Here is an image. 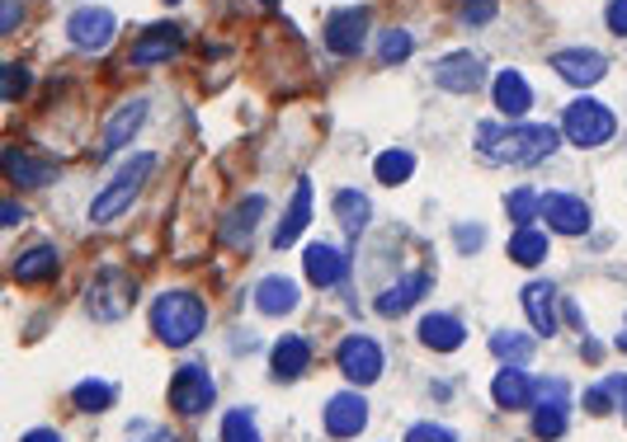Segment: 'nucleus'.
Returning <instances> with one entry per match:
<instances>
[{
  "instance_id": "nucleus-1",
  "label": "nucleus",
  "mask_w": 627,
  "mask_h": 442,
  "mask_svg": "<svg viewBox=\"0 0 627 442\" xmlns=\"http://www.w3.org/2000/svg\"><path fill=\"white\" fill-rule=\"evenodd\" d=\"M557 142H561V132L543 128V123H515V128L481 123L477 128V151L491 165H543L557 151Z\"/></svg>"
},
{
  "instance_id": "nucleus-2",
  "label": "nucleus",
  "mask_w": 627,
  "mask_h": 442,
  "mask_svg": "<svg viewBox=\"0 0 627 442\" xmlns=\"http://www.w3.org/2000/svg\"><path fill=\"white\" fill-rule=\"evenodd\" d=\"M203 320H208V311L193 292H166V297H156V307H151V330L170 349L193 344V339L203 334Z\"/></svg>"
},
{
  "instance_id": "nucleus-3",
  "label": "nucleus",
  "mask_w": 627,
  "mask_h": 442,
  "mask_svg": "<svg viewBox=\"0 0 627 442\" xmlns=\"http://www.w3.org/2000/svg\"><path fill=\"white\" fill-rule=\"evenodd\" d=\"M151 170H156V155H132L128 165H123L119 174H113V184L90 203V221L109 227L113 217H123V212L137 203V193H142V184L151 179Z\"/></svg>"
},
{
  "instance_id": "nucleus-4",
  "label": "nucleus",
  "mask_w": 627,
  "mask_h": 442,
  "mask_svg": "<svg viewBox=\"0 0 627 442\" xmlns=\"http://www.w3.org/2000/svg\"><path fill=\"white\" fill-rule=\"evenodd\" d=\"M561 132L571 147L595 151L618 132V123H614L609 104H599V99H576V104H566V113H561Z\"/></svg>"
},
{
  "instance_id": "nucleus-5",
  "label": "nucleus",
  "mask_w": 627,
  "mask_h": 442,
  "mask_svg": "<svg viewBox=\"0 0 627 442\" xmlns=\"http://www.w3.org/2000/svg\"><path fill=\"white\" fill-rule=\"evenodd\" d=\"M132 297H137V288H132V278L123 269H100L90 292H86V307H90L94 320H123L128 307H132Z\"/></svg>"
},
{
  "instance_id": "nucleus-6",
  "label": "nucleus",
  "mask_w": 627,
  "mask_h": 442,
  "mask_svg": "<svg viewBox=\"0 0 627 442\" xmlns=\"http://www.w3.org/2000/svg\"><path fill=\"white\" fill-rule=\"evenodd\" d=\"M336 363H340V372L355 381V386H368V381H378L382 376V344L378 339H368V334H349L345 344L336 349Z\"/></svg>"
},
{
  "instance_id": "nucleus-7",
  "label": "nucleus",
  "mask_w": 627,
  "mask_h": 442,
  "mask_svg": "<svg viewBox=\"0 0 627 442\" xmlns=\"http://www.w3.org/2000/svg\"><path fill=\"white\" fill-rule=\"evenodd\" d=\"M170 410H175V414H185V419L212 410V381H208V372H203L199 363L175 368V381H170Z\"/></svg>"
},
{
  "instance_id": "nucleus-8",
  "label": "nucleus",
  "mask_w": 627,
  "mask_h": 442,
  "mask_svg": "<svg viewBox=\"0 0 627 442\" xmlns=\"http://www.w3.org/2000/svg\"><path fill=\"white\" fill-rule=\"evenodd\" d=\"M553 71L566 80V86H599L604 76H609V57L595 52V48H566L553 57Z\"/></svg>"
},
{
  "instance_id": "nucleus-9",
  "label": "nucleus",
  "mask_w": 627,
  "mask_h": 442,
  "mask_svg": "<svg viewBox=\"0 0 627 442\" xmlns=\"http://www.w3.org/2000/svg\"><path fill=\"white\" fill-rule=\"evenodd\" d=\"M113 33H119V19H113V10H76L67 19V38H71L76 48H86V52L109 48Z\"/></svg>"
},
{
  "instance_id": "nucleus-10",
  "label": "nucleus",
  "mask_w": 627,
  "mask_h": 442,
  "mask_svg": "<svg viewBox=\"0 0 627 442\" xmlns=\"http://www.w3.org/2000/svg\"><path fill=\"white\" fill-rule=\"evenodd\" d=\"M0 170H6V179H10L14 189H48L52 179H57L52 160H38L24 147H6V151H0Z\"/></svg>"
},
{
  "instance_id": "nucleus-11",
  "label": "nucleus",
  "mask_w": 627,
  "mask_h": 442,
  "mask_svg": "<svg viewBox=\"0 0 627 442\" xmlns=\"http://www.w3.org/2000/svg\"><path fill=\"white\" fill-rule=\"evenodd\" d=\"M481 80H486V62H481L477 52H454V57H444V62L435 67V86L439 90H454V94L481 90Z\"/></svg>"
},
{
  "instance_id": "nucleus-12",
  "label": "nucleus",
  "mask_w": 627,
  "mask_h": 442,
  "mask_svg": "<svg viewBox=\"0 0 627 442\" xmlns=\"http://www.w3.org/2000/svg\"><path fill=\"white\" fill-rule=\"evenodd\" d=\"M543 221L557 235H585L590 231V208H585L576 193H547L543 198Z\"/></svg>"
},
{
  "instance_id": "nucleus-13",
  "label": "nucleus",
  "mask_w": 627,
  "mask_h": 442,
  "mask_svg": "<svg viewBox=\"0 0 627 442\" xmlns=\"http://www.w3.org/2000/svg\"><path fill=\"white\" fill-rule=\"evenodd\" d=\"M185 48V33L175 29V24H156V29H147L142 38L132 43V52H128V62L132 67H156V62H170L175 52Z\"/></svg>"
},
{
  "instance_id": "nucleus-14",
  "label": "nucleus",
  "mask_w": 627,
  "mask_h": 442,
  "mask_svg": "<svg viewBox=\"0 0 627 442\" xmlns=\"http://www.w3.org/2000/svg\"><path fill=\"white\" fill-rule=\"evenodd\" d=\"M364 38H368V10H364V6L340 10V14L326 24V48L340 52V57H355V52L364 48Z\"/></svg>"
},
{
  "instance_id": "nucleus-15",
  "label": "nucleus",
  "mask_w": 627,
  "mask_h": 442,
  "mask_svg": "<svg viewBox=\"0 0 627 442\" xmlns=\"http://www.w3.org/2000/svg\"><path fill=\"white\" fill-rule=\"evenodd\" d=\"M147 99H132V104H123V109H113V118L104 123V137H100V151L104 155H113L119 147H128L137 132H142V123H147Z\"/></svg>"
},
{
  "instance_id": "nucleus-16",
  "label": "nucleus",
  "mask_w": 627,
  "mask_h": 442,
  "mask_svg": "<svg viewBox=\"0 0 627 442\" xmlns=\"http://www.w3.org/2000/svg\"><path fill=\"white\" fill-rule=\"evenodd\" d=\"M364 424H368V400L359 391H345L326 405V429L336 438H355V433H364Z\"/></svg>"
},
{
  "instance_id": "nucleus-17",
  "label": "nucleus",
  "mask_w": 627,
  "mask_h": 442,
  "mask_svg": "<svg viewBox=\"0 0 627 442\" xmlns=\"http://www.w3.org/2000/svg\"><path fill=\"white\" fill-rule=\"evenodd\" d=\"M302 269H307V283L311 288H336L340 278L349 273V259L340 250H330V245H307Z\"/></svg>"
},
{
  "instance_id": "nucleus-18",
  "label": "nucleus",
  "mask_w": 627,
  "mask_h": 442,
  "mask_svg": "<svg viewBox=\"0 0 627 442\" xmlns=\"http://www.w3.org/2000/svg\"><path fill=\"white\" fill-rule=\"evenodd\" d=\"M429 292V273H406L401 283H391L387 292H378V315H387V320H397V315H406L410 307H416V301Z\"/></svg>"
},
{
  "instance_id": "nucleus-19",
  "label": "nucleus",
  "mask_w": 627,
  "mask_h": 442,
  "mask_svg": "<svg viewBox=\"0 0 627 442\" xmlns=\"http://www.w3.org/2000/svg\"><path fill=\"white\" fill-rule=\"evenodd\" d=\"M307 363H311V349H307L302 334H283L279 344H273V353H269V372L279 381H298L307 372Z\"/></svg>"
},
{
  "instance_id": "nucleus-20",
  "label": "nucleus",
  "mask_w": 627,
  "mask_h": 442,
  "mask_svg": "<svg viewBox=\"0 0 627 442\" xmlns=\"http://www.w3.org/2000/svg\"><path fill=\"white\" fill-rule=\"evenodd\" d=\"M462 339H467V330H462V320H458V315L435 311V315H425V320H420V344H425V349L454 353V349H462Z\"/></svg>"
},
{
  "instance_id": "nucleus-21",
  "label": "nucleus",
  "mask_w": 627,
  "mask_h": 442,
  "mask_svg": "<svg viewBox=\"0 0 627 442\" xmlns=\"http://www.w3.org/2000/svg\"><path fill=\"white\" fill-rule=\"evenodd\" d=\"M519 301H524V311L538 334H557V288L553 283H528L519 292Z\"/></svg>"
},
{
  "instance_id": "nucleus-22",
  "label": "nucleus",
  "mask_w": 627,
  "mask_h": 442,
  "mask_svg": "<svg viewBox=\"0 0 627 442\" xmlns=\"http://www.w3.org/2000/svg\"><path fill=\"white\" fill-rule=\"evenodd\" d=\"M491 400L500 410H524L528 400H534V376H528L524 368H505V372H496V381H491Z\"/></svg>"
},
{
  "instance_id": "nucleus-23",
  "label": "nucleus",
  "mask_w": 627,
  "mask_h": 442,
  "mask_svg": "<svg viewBox=\"0 0 627 442\" xmlns=\"http://www.w3.org/2000/svg\"><path fill=\"white\" fill-rule=\"evenodd\" d=\"M491 90H496V109L505 118H524L528 109H534V90H528V80L519 71H500Z\"/></svg>"
},
{
  "instance_id": "nucleus-24",
  "label": "nucleus",
  "mask_w": 627,
  "mask_h": 442,
  "mask_svg": "<svg viewBox=\"0 0 627 442\" xmlns=\"http://www.w3.org/2000/svg\"><path fill=\"white\" fill-rule=\"evenodd\" d=\"M311 221V184L302 179L298 189H292V203H288V212H283V221H279V231H273V245L279 250H288L292 240L302 235V227Z\"/></svg>"
},
{
  "instance_id": "nucleus-25",
  "label": "nucleus",
  "mask_w": 627,
  "mask_h": 442,
  "mask_svg": "<svg viewBox=\"0 0 627 442\" xmlns=\"http://www.w3.org/2000/svg\"><path fill=\"white\" fill-rule=\"evenodd\" d=\"M10 273L19 278V283H48V278L57 273V250L52 245H29L14 254Z\"/></svg>"
},
{
  "instance_id": "nucleus-26",
  "label": "nucleus",
  "mask_w": 627,
  "mask_h": 442,
  "mask_svg": "<svg viewBox=\"0 0 627 442\" xmlns=\"http://www.w3.org/2000/svg\"><path fill=\"white\" fill-rule=\"evenodd\" d=\"M255 307L265 315H288L298 307V283H292V278H265V283L255 288Z\"/></svg>"
},
{
  "instance_id": "nucleus-27",
  "label": "nucleus",
  "mask_w": 627,
  "mask_h": 442,
  "mask_svg": "<svg viewBox=\"0 0 627 442\" xmlns=\"http://www.w3.org/2000/svg\"><path fill=\"white\" fill-rule=\"evenodd\" d=\"M255 217H265V198L255 193V198H246V203L237 208V212H227V227H222V240L227 245H246L250 240V231H255Z\"/></svg>"
},
{
  "instance_id": "nucleus-28",
  "label": "nucleus",
  "mask_w": 627,
  "mask_h": 442,
  "mask_svg": "<svg viewBox=\"0 0 627 442\" xmlns=\"http://www.w3.org/2000/svg\"><path fill=\"white\" fill-rule=\"evenodd\" d=\"M491 353L505 368H528L534 363V339L519 334V330H500V334H491Z\"/></svg>"
},
{
  "instance_id": "nucleus-29",
  "label": "nucleus",
  "mask_w": 627,
  "mask_h": 442,
  "mask_svg": "<svg viewBox=\"0 0 627 442\" xmlns=\"http://www.w3.org/2000/svg\"><path fill=\"white\" fill-rule=\"evenodd\" d=\"M336 221H345L349 235H364V227L374 221V208H368V198L359 189H340L336 193Z\"/></svg>"
},
{
  "instance_id": "nucleus-30",
  "label": "nucleus",
  "mask_w": 627,
  "mask_h": 442,
  "mask_svg": "<svg viewBox=\"0 0 627 442\" xmlns=\"http://www.w3.org/2000/svg\"><path fill=\"white\" fill-rule=\"evenodd\" d=\"M374 174H378V184L397 189V184H406V179L416 174V155L401 151V147H391V151H382V155L374 160Z\"/></svg>"
},
{
  "instance_id": "nucleus-31",
  "label": "nucleus",
  "mask_w": 627,
  "mask_h": 442,
  "mask_svg": "<svg viewBox=\"0 0 627 442\" xmlns=\"http://www.w3.org/2000/svg\"><path fill=\"white\" fill-rule=\"evenodd\" d=\"M509 259L524 269H538L543 259H547V235L534 231V227H519L515 235H509Z\"/></svg>"
},
{
  "instance_id": "nucleus-32",
  "label": "nucleus",
  "mask_w": 627,
  "mask_h": 442,
  "mask_svg": "<svg viewBox=\"0 0 627 442\" xmlns=\"http://www.w3.org/2000/svg\"><path fill=\"white\" fill-rule=\"evenodd\" d=\"M113 400H119V386H109V381H81V386L71 391V405L81 414H104V410H113Z\"/></svg>"
},
{
  "instance_id": "nucleus-33",
  "label": "nucleus",
  "mask_w": 627,
  "mask_h": 442,
  "mask_svg": "<svg viewBox=\"0 0 627 442\" xmlns=\"http://www.w3.org/2000/svg\"><path fill=\"white\" fill-rule=\"evenodd\" d=\"M410 48H416V38H410L406 29H387V33H378V62H387V67L406 62Z\"/></svg>"
},
{
  "instance_id": "nucleus-34",
  "label": "nucleus",
  "mask_w": 627,
  "mask_h": 442,
  "mask_svg": "<svg viewBox=\"0 0 627 442\" xmlns=\"http://www.w3.org/2000/svg\"><path fill=\"white\" fill-rule=\"evenodd\" d=\"M505 212H509V221L528 227V221H538V217H543V198H538L534 189H515V193L505 198Z\"/></svg>"
},
{
  "instance_id": "nucleus-35",
  "label": "nucleus",
  "mask_w": 627,
  "mask_h": 442,
  "mask_svg": "<svg viewBox=\"0 0 627 442\" xmlns=\"http://www.w3.org/2000/svg\"><path fill=\"white\" fill-rule=\"evenodd\" d=\"M566 433V405H534V438L557 442Z\"/></svg>"
},
{
  "instance_id": "nucleus-36",
  "label": "nucleus",
  "mask_w": 627,
  "mask_h": 442,
  "mask_svg": "<svg viewBox=\"0 0 627 442\" xmlns=\"http://www.w3.org/2000/svg\"><path fill=\"white\" fill-rule=\"evenodd\" d=\"M222 442H260L255 414H250V410H227V419H222Z\"/></svg>"
},
{
  "instance_id": "nucleus-37",
  "label": "nucleus",
  "mask_w": 627,
  "mask_h": 442,
  "mask_svg": "<svg viewBox=\"0 0 627 442\" xmlns=\"http://www.w3.org/2000/svg\"><path fill=\"white\" fill-rule=\"evenodd\" d=\"M566 381L561 376H547V381H534V405H566Z\"/></svg>"
},
{
  "instance_id": "nucleus-38",
  "label": "nucleus",
  "mask_w": 627,
  "mask_h": 442,
  "mask_svg": "<svg viewBox=\"0 0 627 442\" xmlns=\"http://www.w3.org/2000/svg\"><path fill=\"white\" fill-rule=\"evenodd\" d=\"M24 90H29V71L10 62V67H6V86H0V94H6V99H10V104H14V99H19V94H24Z\"/></svg>"
},
{
  "instance_id": "nucleus-39",
  "label": "nucleus",
  "mask_w": 627,
  "mask_h": 442,
  "mask_svg": "<svg viewBox=\"0 0 627 442\" xmlns=\"http://www.w3.org/2000/svg\"><path fill=\"white\" fill-rule=\"evenodd\" d=\"M406 442H458V438L448 433V429H439V424H416V429L406 433Z\"/></svg>"
},
{
  "instance_id": "nucleus-40",
  "label": "nucleus",
  "mask_w": 627,
  "mask_h": 442,
  "mask_svg": "<svg viewBox=\"0 0 627 442\" xmlns=\"http://www.w3.org/2000/svg\"><path fill=\"white\" fill-rule=\"evenodd\" d=\"M614 391L618 386H590V391H585V405H590L595 414H609L614 410Z\"/></svg>"
},
{
  "instance_id": "nucleus-41",
  "label": "nucleus",
  "mask_w": 627,
  "mask_h": 442,
  "mask_svg": "<svg viewBox=\"0 0 627 442\" xmlns=\"http://www.w3.org/2000/svg\"><path fill=\"white\" fill-rule=\"evenodd\" d=\"M609 29L627 38V0H609Z\"/></svg>"
},
{
  "instance_id": "nucleus-42",
  "label": "nucleus",
  "mask_w": 627,
  "mask_h": 442,
  "mask_svg": "<svg viewBox=\"0 0 627 442\" xmlns=\"http://www.w3.org/2000/svg\"><path fill=\"white\" fill-rule=\"evenodd\" d=\"M477 245H481V227H458V250L472 254Z\"/></svg>"
},
{
  "instance_id": "nucleus-43",
  "label": "nucleus",
  "mask_w": 627,
  "mask_h": 442,
  "mask_svg": "<svg viewBox=\"0 0 627 442\" xmlns=\"http://www.w3.org/2000/svg\"><path fill=\"white\" fill-rule=\"evenodd\" d=\"M19 24V6H14V0H6V14H0V33H10Z\"/></svg>"
},
{
  "instance_id": "nucleus-44",
  "label": "nucleus",
  "mask_w": 627,
  "mask_h": 442,
  "mask_svg": "<svg viewBox=\"0 0 627 442\" xmlns=\"http://www.w3.org/2000/svg\"><path fill=\"white\" fill-rule=\"evenodd\" d=\"M24 442H62L52 429H33V433H24Z\"/></svg>"
},
{
  "instance_id": "nucleus-45",
  "label": "nucleus",
  "mask_w": 627,
  "mask_h": 442,
  "mask_svg": "<svg viewBox=\"0 0 627 442\" xmlns=\"http://www.w3.org/2000/svg\"><path fill=\"white\" fill-rule=\"evenodd\" d=\"M0 221H6V227H14V221H19V203H14V198H10L6 208H0Z\"/></svg>"
},
{
  "instance_id": "nucleus-46",
  "label": "nucleus",
  "mask_w": 627,
  "mask_h": 442,
  "mask_svg": "<svg viewBox=\"0 0 627 442\" xmlns=\"http://www.w3.org/2000/svg\"><path fill=\"white\" fill-rule=\"evenodd\" d=\"M496 14V6H472V10H467V19H477V24H481V19H491Z\"/></svg>"
},
{
  "instance_id": "nucleus-47",
  "label": "nucleus",
  "mask_w": 627,
  "mask_h": 442,
  "mask_svg": "<svg viewBox=\"0 0 627 442\" xmlns=\"http://www.w3.org/2000/svg\"><path fill=\"white\" fill-rule=\"evenodd\" d=\"M618 349H623V353H627V334H618Z\"/></svg>"
},
{
  "instance_id": "nucleus-48",
  "label": "nucleus",
  "mask_w": 627,
  "mask_h": 442,
  "mask_svg": "<svg viewBox=\"0 0 627 442\" xmlns=\"http://www.w3.org/2000/svg\"><path fill=\"white\" fill-rule=\"evenodd\" d=\"M166 6H180V0H166Z\"/></svg>"
},
{
  "instance_id": "nucleus-49",
  "label": "nucleus",
  "mask_w": 627,
  "mask_h": 442,
  "mask_svg": "<svg viewBox=\"0 0 627 442\" xmlns=\"http://www.w3.org/2000/svg\"><path fill=\"white\" fill-rule=\"evenodd\" d=\"M166 442H170V438H166Z\"/></svg>"
}]
</instances>
